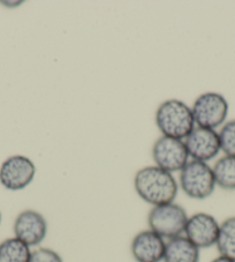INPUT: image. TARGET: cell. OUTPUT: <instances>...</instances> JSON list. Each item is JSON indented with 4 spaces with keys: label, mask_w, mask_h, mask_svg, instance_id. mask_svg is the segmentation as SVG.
<instances>
[{
    "label": "cell",
    "mask_w": 235,
    "mask_h": 262,
    "mask_svg": "<svg viewBox=\"0 0 235 262\" xmlns=\"http://www.w3.org/2000/svg\"><path fill=\"white\" fill-rule=\"evenodd\" d=\"M152 159L158 168L174 173L184 168L189 162V155L183 140L161 135L152 147Z\"/></svg>",
    "instance_id": "obj_6"
},
{
    "label": "cell",
    "mask_w": 235,
    "mask_h": 262,
    "mask_svg": "<svg viewBox=\"0 0 235 262\" xmlns=\"http://www.w3.org/2000/svg\"><path fill=\"white\" fill-rule=\"evenodd\" d=\"M31 253L30 246L16 237L0 244V262H29Z\"/></svg>",
    "instance_id": "obj_14"
},
{
    "label": "cell",
    "mask_w": 235,
    "mask_h": 262,
    "mask_svg": "<svg viewBox=\"0 0 235 262\" xmlns=\"http://www.w3.org/2000/svg\"><path fill=\"white\" fill-rule=\"evenodd\" d=\"M13 231L17 239L33 247L44 242L48 234L46 219L37 210L26 209L16 216Z\"/></svg>",
    "instance_id": "obj_9"
},
{
    "label": "cell",
    "mask_w": 235,
    "mask_h": 262,
    "mask_svg": "<svg viewBox=\"0 0 235 262\" xmlns=\"http://www.w3.org/2000/svg\"><path fill=\"white\" fill-rule=\"evenodd\" d=\"M217 250L223 255L235 261V216L226 219L220 223Z\"/></svg>",
    "instance_id": "obj_15"
},
{
    "label": "cell",
    "mask_w": 235,
    "mask_h": 262,
    "mask_svg": "<svg viewBox=\"0 0 235 262\" xmlns=\"http://www.w3.org/2000/svg\"><path fill=\"white\" fill-rule=\"evenodd\" d=\"M156 125L164 137L184 140L196 127L192 107L176 98L162 102L156 111Z\"/></svg>",
    "instance_id": "obj_2"
},
{
    "label": "cell",
    "mask_w": 235,
    "mask_h": 262,
    "mask_svg": "<svg viewBox=\"0 0 235 262\" xmlns=\"http://www.w3.org/2000/svg\"><path fill=\"white\" fill-rule=\"evenodd\" d=\"M221 151L225 155L235 156V119L225 123L219 130Z\"/></svg>",
    "instance_id": "obj_16"
},
{
    "label": "cell",
    "mask_w": 235,
    "mask_h": 262,
    "mask_svg": "<svg viewBox=\"0 0 235 262\" xmlns=\"http://www.w3.org/2000/svg\"><path fill=\"white\" fill-rule=\"evenodd\" d=\"M22 3L24 2H0L2 5H5L6 7H17L22 5Z\"/></svg>",
    "instance_id": "obj_18"
},
{
    "label": "cell",
    "mask_w": 235,
    "mask_h": 262,
    "mask_svg": "<svg viewBox=\"0 0 235 262\" xmlns=\"http://www.w3.org/2000/svg\"><path fill=\"white\" fill-rule=\"evenodd\" d=\"M29 262H64V259L52 248L39 247L31 253Z\"/></svg>",
    "instance_id": "obj_17"
},
{
    "label": "cell",
    "mask_w": 235,
    "mask_h": 262,
    "mask_svg": "<svg viewBox=\"0 0 235 262\" xmlns=\"http://www.w3.org/2000/svg\"><path fill=\"white\" fill-rule=\"evenodd\" d=\"M220 224L214 215L196 213L189 216L183 236L200 248L216 246L219 236Z\"/></svg>",
    "instance_id": "obj_8"
},
{
    "label": "cell",
    "mask_w": 235,
    "mask_h": 262,
    "mask_svg": "<svg viewBox=\"0 0 235 262\" xmlns=\"http://www.w3.org/2000/svg\"><path fill=\"white\" fill-rule=\"evenodd\" d=\"M211 262H235V261L232 260V259H228V257H226V256L218 255L217 257H215V259L212 260Z\"/></svg>",
    "instance_id": "obj_19"
},
{
    "label": "cell",
    "mask_w": 235,
    "mask_h": 262,
    "mask_svg": "<svg viewBox=\"0 0 235 262\" xmlns=\"http://www.w3.org/2000/svg\"><path fill=\"white\" fill-rule=\"evenodd\" d=\"M137 195L152 207L174 202L179 192V184L173 173L156 165L138 170L134 178Z\"/></svg>",
    "instance_id": "obj_1"
},
{
    "label": "cell",
    "mask_w": 235,
    "mask_h": 262,
    "mask_svg": "<svg viewBox=\"0 0 235 262\" xmlns=\"http://www.w3.org/2000/svg\"><path fill=\"white\" fill-rule=\"evenodd\" d=\"M165 248V239L150 229L135 234L130 244V252L136 262H161Z\"/></svg>",
    "instance_id": "obj_11"
},
{
    "label": "cell",
    "mask_w": 235,
    "mask_h": 262,
    "mask_svg": "<svg viewBox=\"0 0 235 262\" xmlns=\"http://www.w3.org/2000/svg\"><path fill=\"white\" fill-rule=\"evenodd\" d=\"M229 105L223 95L214 92L198 96L192 106L195 124L198 127L216 129L223 126L228 116Z\"/></svg>",
    "instance_id": "obj_5"
},
{
    "label": "cell",
    "mask_w": 235,
    "mask_h": 262,
    "mask_svg": "<svg viewBox=\"0 0 235 262\" xmlns=\"http://www.w3.org/2000/svg\"><path fill=\"white\" fill-rule=\"evenodd\" d=\"M188 214L182 206L175 202L155 206L149 211V229L159 234L165 241L183 236L188 221Z\"/></svg>",
    "instance_id": "obj_3"
},
{
    "label": "cell",
    "mask_w": 235,
    "mask_h": 262,
    "mask_svg": "<svg viewBox=\"0 0 235 262\" xmlns=\"http://www.w3.org/2000/svg\"><path fill=\"white\" fill-rule=\"evenodd\" d=\"M183 141L186 144L189 157H192L194 161L207 163L221 151L219 134L216 132V129L196 126Z\"/></svg>",
    "instance_id": "obj_10"
},
{
    "label": "cell",
    "mask_w": 235,
    "mask_h": 262,
    "mask_svg": "<svg viewBox=\"0 0 235 262\" xmlns=\"http://www.w3.org/2000/svg\"><path fill=\"white\" fill-rule=\"evenodd\" d=\"M201 250L187 237L179 236L166 242L164 262H200Z\"/></svg>",
    "instance_id": "obj_12"
},
{
    "label": "cell",
    "mask_w": 235,
    "mask_h": 262,
    "mask_svg": "<svg viewBox=\"0 0 235 262\" xmlns=\"http://www.w3.org/2000/svg\"><path fill=\"white\" fill-rule=\"evenodd\" d=\"M212 170L217 186L225 191H235V156H223Z\"/></svg>",
    "instance_id": "obj_13"
},
{
    "label": "cell",
    "mask_w": 235,
    "mask_h": 262,
    "mask_svg": "<svg viewBox=\"0 0 235 262\" xmlns=\"http://www.w3.org/2000/svg\"><path fill=\"white\" fill-rule=\"evenodd\" d=\"M36 176L35 163L24 155H13L0 166V184L8 191H22L33 183Z\"/></svg>",
    "instance_id": "obj_7"
},
{
    "label": "cell",
    "mask_w": 235,
    "mask_h": 262,
    "mask_svg": "<svg viewBox=\"0 0 235 262\" xmlns=\"http://www.w3.org/2000/svg\"><path fill=\"white\" fill-rule=\"evenodd\" d=\"M179 186L188 198L205 200L217 187L214 170L205 162L189 161L180 171Z\"/></svg>",
    "instance_id": "obj_4"
},
{
    "label": "cell",
    "mask_w": 235,
    "mask_h": 262,
    "mask_svg": "<svg viewBox=\"0 0 235 262\" xmlns=\"http://www.w3.org/2000/svg\"><path fill=\"white\" fill-rule=\"evenodd\" d=\"M0 224H2V213H0Z\"/></svg>",
    "instance_id": "obj_20"
}]
</instances>
